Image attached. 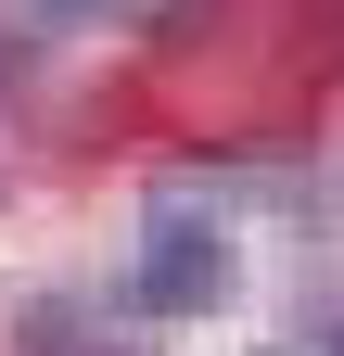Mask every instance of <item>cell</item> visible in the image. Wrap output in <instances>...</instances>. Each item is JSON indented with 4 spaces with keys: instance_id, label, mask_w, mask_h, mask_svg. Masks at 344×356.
Here are the masks:
<instances>
[{
    "instance_id": "cell-1",
    "label": "cell",
    "mask_w": 344,
    "mask_h": 356,
    "mask_svg": "<svg viewBox=\"0 0 344 356\" xmlns=\"http://www.w3.org/2000/svg\"><path fill=\"white\" fill-rule=\"evenodd\" d=\"M127 293H141L153 318H217V305H230V229H217V216H191V204H153Z\"/></svg>"
},
{
    "instance_id": "cell-2",
    "label": "cell",
    "mask_w": 344,
    "mask_h": 356,
    "mask_svg": "<svg viewBox=\"0 0 344 356\" xmlns=\"http://www.w3.org/2000/svg\"><path fill=\"white\" fill-rule=\"evenodd\" d=\"M26 13H38V26H77V13H102V0H26Z\"/></svg>"
}]
</instances>
